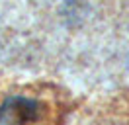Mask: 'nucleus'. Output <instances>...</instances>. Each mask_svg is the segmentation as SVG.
I'll return each mask as SVG.
<instances>
[{"instance_id":"1","label":"nucleus","mask_w":129,"mask_h":125,"mask_svg":"<svg viewBox=\"0 0 129 125\" xmlns=\"http://www.w3.org/2000/svg\"><path fill=\"white\" fill-rule=\"evenodd\" d=\"M37 115V104L25 98H8L0 106V125L24 123Z\"/></svg>"}]
</instances>
